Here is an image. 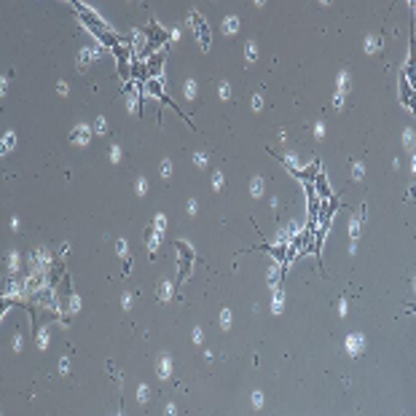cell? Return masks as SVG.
Instances as JSON below:
<instances>
[{"mask_svg": "<svg viewBox=\"0 0 416 416\" xmlns=\"http://www.w3.org/2000/svg\"><path fill=\"white\" fill-rule=\"evenodd\" d=\"M314 188H317V193H320V196L322 199H328L330 196V188H328V183H325V175H317V180H314Z\"/></svg>", "mask_w": 416, "mask_h": 416, "instance_id": "6da1fadb", "label": "cell"}, {"mask_svg": "<svg viewBox=\"0 0 416 416\" xmlns=\"http://www.w3.org/2000/svg\"><path fill=\"white\" fill-rule=\"evenodd\" d=\"M408 105H411V110H413V113H416V91H413V94H411V99H408Z\"/></svg>", "mask_w": 416, "mask_h": 416, "instance_id": "7a4b0ae2", "label": "cell"}, {"mask_svg": "<svg viewBox=\"0 0 416 416\" xmlns=\"http://www.w3.org/2000/svg\"><path fill=\"white\" fill-rule=\"evenodd\" d=\"M408 311H411V314H416V303H411V306H408Z\"/></svg>", "mask_w": 416, "mask_h": 416, "instance_id": "3957f363", "label": "cell"}]
</instances>
